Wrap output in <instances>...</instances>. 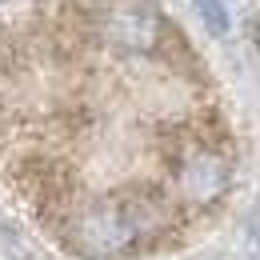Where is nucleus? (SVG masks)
<instances>
[{
    "mask_svg": "<svg viewBox=\"0 0 260 260\" xmlns=\"http://www.w3.org/2000/svg\"><path fill=\"white\" fill-rule=\"evenodd\" d=\"M172 204L160 188L132 184L108 192L92 204H76L64 220V244L88 260H120L140 248H152L172 232Z\"/></svg>",
    "mask_w": 260,
    "mask_h": 260,
    "instance_id": "f257e3e1",
    "label": "nucleus"
},
{
    "mask_svg": "<svg viewBox=\"0 0 260 260\" xmlns=\"http://www.w3.org/2000/svg\"><path fill=\"white\" fill-rule=\"evenodd\" d=\"M100 36L124 52H156L168 36V24H164L160 8L148 4V0H116L100 12L96 20Z\"/></svg>",
    "mask_w": 260,
    "mask_h": 260,
    "instance_id": "f03ea898",
    "label": "nucleus"
},
{
    "mask_svg": "<svg viewBox=\"0 0 260 260\" xmlns=\"http://www.w3.org/2000/svg\"><path fill=\"white\" fill-rule=\"evenodd\" d=\"M16 184H20L24 200L32 204L40 216L68 220V212L76 208V172L60 160H48V156L24 160L20 172H16Z\"/></svg>",
    "mask_w": 260,
    "mask_h": 260,
    "instance_id": "7ed1b4c3",
    "label": "nucleus"
},
{
    "mask_svg": "<svg viewBox=\"0 0 260 260\" xmlns=\"http://www.w3.org/2000/svg\"><path fill=\"white\" fill-rule=\"evenodd\" d=\"M224 188H228V164H224L220 152L196 148L192 156H184V164H180V192H184V200L208 204Z\"/></svg>",
    "mask_w": 260,
    "mask_h": 260,
    "instance_id": "20e7f679",
    "label": "nucleus"
},
{
    "mask_svg": "<svg viewBox=\"0 0 260 260\" xmlns=\"http://www.w3.org/2000/svg\"><path fill=\"white\" fill-rule=\"evenodd\" d=\"M196 8H200V16L208 20L212 32H224V28H228V12H224L220 0H196Z\"/></svg>",
    "mask_w": 260,
    "mask_h": 260,
    "instance_id": "39448f33",
    "label": "nucleus"
},
{
    "mask_svg": "<svg viewBox=\"0 0 260 260\" xmlns=\"http://www.w3.org/2000/svg\"><path fill=\"white\" fill-rule=\"evenodd\" d=\"M256 44H260V28H256Z\"/></svg>",
    "mask_w": 260,
    "mask_h": 260,
    "instance_id": "423d86ee",
    "label": "nucleus"
}]
</instances>
